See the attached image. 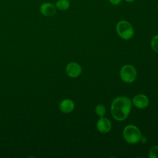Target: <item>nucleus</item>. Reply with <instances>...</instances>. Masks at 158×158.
Segmentation results:
<instances>
[{"instance_id":"nucleus-16","label":"nucleus","mask_w":158,"mask_h":158,"mask_svg":"<svg viewBox=\"0 0 158 158\" xmlns=\"http://www.w3.org/2000/svg\"><path fill=\"white\" fill-rule=\"evenodd\" d=\"M125 2H128V3H131V2H133L135 1H136V0H124Z\"/></svg>"},{"instance_id":"nucleus-1","label":"nucleus","mask_w":158,"mask_h":158,"mask_svg":"<svg viewBox=\"0 0 158 158\" xmlns=\"http://www.w3.org/2000/svg\"><path fill=\"white\" fill-rule=\"evenodd\" d=\"M131 101L128 97L119 96L115 98L110 106V112L113 118L117 121L125 120L130 114Z\"/></svg>"},{"instance_id":"nucleus-15","label":"nucleus","mask_w":158,"mask_h":158,"mask_svg":"<svg viewBox=\"0 0 158 158\" xmlns=\"http://www.w3.org/2000/svg\"><path fill=\"white\" fill-rule=\"evenodd\" d=\"M140 141L142 143H145L146 142V138L144 137V136H141V139H140Z\"/></svg>"},{"instance_id":"nucleus-10","label":"nucleus","mask_w":158,"mask_h":158,"mask_svg":"<svg viewBox=\"0 0 158 158\" xmlns=\"http://www.w3.org/2000/svg\"><path fill=\"white\" fill-rule=\"evenodd\" d=\"M54 4L57 10L60 11L67 10L70 7V2L69 0H57Z\"/></svg>"},{"instance_id":"nucleus-8","label":"nucleus","mask_w":158,"mask_h":158,"mask_svg":"<svg viewBox=\"0 0 158 158\" xmlns=\"http://www.w3.org/2000/svg\"><path fill=\"white\" fill-rule=\"evenodd\" d=\"M96 128L100 133H107L111 130V122L106 117H100L96 123Z\"/></svg>"},{"instance_id":"nucleus-7","label":"nucleus","mask_w":158,"mask_h":158,"mask_svg":"<svg viewBox=\"0 0 158 158\" xmlns=\"http://www.w3.org/2000/svg\"><path fill=\"white\" fill-rule=\"evenodd\" d=\"M131 102L136 107L143 109L148 106L149 100L147 96L143 94H138L133 97Z\"/></svg>"},{"instance_id":"nucleus-6","label":"nucleus","mask_w":158,"mask_h":158,"mask_svg":"<svg viewBox=\"0 0 158 158\" xmlns=\"http://www.w3.org/2000/svg\"><path fill=\"white\" fill-rule=\"evenodd\" d=\"M67 75L71 78H76L78 77L82 71L81 67L77 62H72L67 64L65 68Z\"/></svg>"},{"instance_id":"nucleus-18","label":"nucleus","mask_w":158,"mask_h":158,"mask_svg":"<svg viewBox=\"0 0 158 158\" xmlns=\"http://www.w3.org/2000/svg\"><path fill=\"white\" fill-rule=\"evenodd\" d=\"M157 1H158V0H157Z\"/></svg>"},{"instance_id":"nucleus-13","label":"nucleus","mask_w":158,"mask_h":158,"mask_svg":"<svg viewBox=\"0 0 158 158\" xmlns=\"http://www.w3.org/2000/svg\"><path fill=\"white\" fill-rule=\"evenodd\" d=\"M151 46L152 50L158 53V35H155L151 41Z\"/></svg>"},{"instance_id":"nucleus-3","label":"nucleus","mask_w":158,"mask_h":158,"mask_svg":"<svg viewBox=\"0 0 158 158\" xmlns=\"http://www.w3.org/2000/svg\"><path fill=\"white\" fill-rule=\"evenodd\" d=\"M123 136L128 143L134 144L140 141L142 135L137 127L133 125H128L124 128Z\"/></svg>"},{"instance_id":"nucleus-9","label":"nucleus","mask_w":158,"mask_h":158,"mask_svg":"<svg viewBox=\"0 0 158 158\" xmlns=\"http://www.w3.org/2000/svg\"><path fill=\"white\" fill-rule=\"evenodd\" d=\"M59 107L62 112L68 114L73 110L75 108V103L70 99H65L60 102Z\"/></svg>"},{"instance_id":"nucleus-4","label":"nucleus","mask_w":158,"mask_h":158,"mask_svg":"<svg viewBox=\"0 0 158 158\" xmlns=\"http://www.w3.org/2000/svg\"><path fill=\"white\" fill-rule=\"evenodd\" d=\"M120 77L123 81L127 83H131L136 80L137 72L133 65L126 64L121 68L120 70Z\"/></svg>"},{"instance_id":"nucleus-17","label":"nucleus","mask_w":158,"mask_h":158,"mask_svg":"<svg viewBox=\"0 0 158 158\" xmlns=\"http://www.w3.org/2000/svg\"><path fill=\"white\" fill-rule=\"evenodd\" d=\"M157 11H158V3H157Z\"/></svg>"},{"instance_id":"nucleus-14","label":"nucleus","mask_w":158,"mask_h":158,"mask_svg":"<svg viewBox=\"0 0 158 158\" xmlns=\"http://www.w3.org/2000/svg\"><path fill=\"white\" fill-rule=\"evenodd\" d=\"M109 3L113 6H118L120 4L123 0H108Z\"/></svg>"},{"instance_id":"nucleus-5","label":"nucleus","mask_w":158,"mask_h":158,"mask_svg":"<svg viewBox=\"0 0 158 158\" xmlns=\"http://www.w3.org/2000/svg\"><path fill=\"white\" fill-rule=\"evenodd\" d=\"M40 12L43 16L51 17L56 14L57 9L54 4L46 1L43 2L40 5Z\"/></svg>"},{"instance_id":"nucleus-2","label":"nucleus","mask_w":158,"mask_h":158,"mask_svg":"<svg viewBox=\"0 0 158 158\" xmlns=\"http://www.w3.org/2000/svg\"><path fill=\"white\" fill-rule=\"evenodd\" d=\"M115 30L118 35L121 38L125 40L131 39L135 33L132 25L125 20L118 21L116 24Z\"/></svg>"},{"instance_id":"nucleus-11","label":"nucleus","mask_w":158,"mask_h":158,"mask_svg":"<svg viewBox=\"0 0 158 158\" xmlns=\"http://www.w3.org/2000/svg\"><path fill=\"white\" fill-rule=\"evenodd\" d=\"M95 112L96 114L100 117H102L105 115L106 114V108L102 104H98L95 107Z\"/></svg>"},{"instance_id":"nucleus-12","label":"nucleus","mask_w":158,"mask_h":158,"mask_svg":"<svg viewBox=\"0 0 158 158\" xmlns=\"http://www.w3.org/2000/svg\"><path fill=\"white\" fill-rule=\"evenodd\" d=\"M149 158H158V146H152L148 153Z\"/></svg>"}]
</instances>
